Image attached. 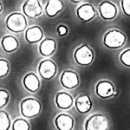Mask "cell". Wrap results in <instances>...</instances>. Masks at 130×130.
Masks as SVG:
<instances>
[{"mask_svg":"<svg viewBox=\"0 0 130 130\" xmlns=\"http://www.w3.org/2000/svg\"><path fill=\"white\" fill-rule=\"evenodd\" d=\"M127 37L118 30H111L103 37V44L109 49H119L125 44Z\"/></svg>","mask_w":130,"mask_h":130,"instance_id":"6da1fadb","label":"cell"},{"mask_svg":"<svg viewBox=\"0 0 130 130\" xmlns=\"http://www.w3.org/2000/svg\"><path fill=\"white\" fill-rule=\"evenodd\" d=\"M42 105L35 98H26L21 102V114L26 118L37 116L41 112Z\"/></svg>","mask_w":130,"mask_h":130,"instance_id":"7a4b0ae2","label":"cell"},{"mask_svg":"<svg viewBox=\"0 0 130 130\" xmlns=\"http://www.w3.org/2000/svg\"><path fill=\"white\" fill-rule=\"evenodd\" d=\"M6 27L12 32H22L27 26V20L25 17L19 12L12 13L6 19Z\"/></svg>","mask_w":130,"mask_h":130,"instance_id":"3957f363","label":"cell"},{"mask_svg":"<svg viewBox=\"0 0 130 130\" xmlns=\"http://www.w3.org/2000/svg\"><path fill=\"white\" fill-rule=\"evenodd\" d=\"M75 60L79 65L89 66L94 60V52L87 44H83L75 50Z\"/></svg>","mask_w":130,"mask_h":130,"instance_id":"277c9868","label":"cell"},{"mask_svg":"<svg viewBox=\"0 0 130 130\" xmlns=\"http://www.w3.org/2000/svg\"><path fill=\"white\" fill-rule=\"evenodd\" d=\"M84 128L85 130H108V119L103 115L95 114L86 121Z\"/></svg>","mask_w":130,"mask_h":130,"instance_id":"5b68a950","label":"cell"},{"mask_svg":"<svg viewBox=\"0 0 130 130\" xmlns=\"http://www.w3.org/2000/svg\"><path fill=\"white\" fill-rule=\"evenodd\" d=\"M57 68L53 61L46 59L42 61L38 66V72L40 76L44 80H50L56 74Z\"/></svg>","mask_w":130,"mask_h":130,"instance_id":"8992f818","label":"cell"},{"mask_svg":"<svg viewBox=\"0 0 130 130\" xmlns=\"http://www.w3.org/2000/svg\"><path fill=\"white\" fill-rule=\"evenodd\" d=\"M24 15L30 18H35L43 13V6L37 0H28L23 5Z\"/></svg>","mask_w":130,"mask_h":130,"instance_id":"52a82bcc","label":"cell"},{"mask_svg":"<svg viewBox=\"0 0 130 130\" xmlns=\"http://www.w3.org/2000/svg\"><path fill=\"white\" fill-rule=\"evenodd\" d=\"M61 84L64 88L68 89H73L76 88L79 84V77L78 75L74 71L65 70L62 72L60 78Z\"/></svg>","mask_w":130,"mask_h":130,"instance_id":"ba28073f","label":"cell"},{"mask_svg":"<svg viewBox=\"0 0 130 130\" xmlns=\"http://www.w3.org/2000/svg\"><path fill=\"white\" fill-rule=\"evenodd\" d=\"M96 95L102 99L111 97L115 93V87L113 83L109 81L102 80L95 86Z\"/></svg>","mask_w":130,"mask_h":130,"instance_id":"9c48e42d","label":"cell"},{"mask_svg":"<svg viewBox=\"0 0 130 130\" xmlns=\"http://www.w3.org/2000/svg\"><path fill=\"white\" fill-rule=\"evenodd\" d=\"M99 12L104 20H112L117 16V8L111 2L104 1L99 6Z\"/></svg>","mask_w":130,"mask_h":130,"instance_id":"30bf717a","label":"cell"},{"mask_svg":"<svg viewBox=\"0 0 130 130\" xmlns=\"http://www.w3.org/2000/svg\"><path fill=\"white\" fill-rule=\"evenodd\" d=\"M76 15L78 18L83 22H89L95 18V10L94 6L90 4H83L77 8Z\"/></svg>","mask_w":130,"mask_h":130,"instance_id":"8fae6325","label":"cell"},{"mask_svg":"<svg viewBox=\"0 0 130 130\" xmlns=\"http://www.w3.org/2000/svg\"><path fill=\"white\" fill-rule=\"evenodd\" d=\"M55 125L58 130H72L74 127V119L69 115L60 114L56 117Z\"/></svg>","mask_w":130,"mask_h":130,"instance_id":"7c38bea8","label":"cell"},{"mask_svg":"<svg viewBox=\"0 0 130 130\" xmlns=\"http://www.w3.org/2000/svg\"><path fill=\"white\" fill-rule=\"evenodd\" d=\"M23 84L28 91L35 93L40 88V80L35 73L30 72L24 77Z\"/></svg>","mask_w":130,"mask_h":130,"instance_id":"4fadbf2b","label":"cell"},{"mask_svg":"<svg viewBox=\"0 0 130 130\" xmlns=\"http://www.w3.org/2000/svg\"><path fill=\"white\" fill-rule=\"evenodd\" d=\"M75 108L80 114L89 113L92 108V101L86 94L79 95L75 100Z\"/></svg>","mask_w":130,"mask_h":130,"instance_id":"5bb4252c","label":"cell"},{"mask_svg":"<svg viewBox=\"0 0 130 130\" xmlns=\"http://www.w3.org/2000/svg\"><path fill=\"white\" fill-rule=\"evenodd\" d=\"M56 105L60 109H69L73 105V97L70 94L60 92L56 95Z\"/></svg>","mask_w":130,"mask_h":130,"instance_id":"9a60e30c","label":"cell"},{"mask_svg":"<svg viewBox=\"0 0 130 130\" xmlns=\"http://www.w3.org/2000/svg\"><path fill=\"white\" fill-rule=\"evenodd\" d=\"M43 37V30L39 26H32L29 28L25 33V39L29 43H36L42 41Z\"/></svg>","mask_w":130,"mask_h":130,"instance_id":"2e32d148","label":"cell"},{"mask_svg":"<svg viewBox=\"0 0 130 130\" xmlns=\"http://www.w3.org/2000/svg\"><path fill=\"white\" fill-rule=\"evenodd\" d=\"M56 49V43L52 38H45L41 42L39 46V52L43 56H50L53 55Z\"/></svg>","mask_w":130,"mask_h":130,"instance_id":"e0dca14e","label":"cell"},{"mask_svg":"<svg viewBox=\"0 0 130 130\" xmlns=\"http://www.w3.org/2000/svg\"><path fill=\"white\" fill-rule=\"evenodd\" d=\"M63 9V3L59 0H50L47 3L45 12L48 17L54 18Z\"/></svg>","mask_w":130,"mask_h":130,"instance_id":"ac0fdd59","label":"cell"},{"mask_svg":"<svg viewBox=\"0 0 130 130\" xmlns=\"http://www.w3.org/2000/svg\"><path fill=\"white\" fill-rule=\"evenodd\" d=\"M1 45L4 50L7 53L14 52L18 48V42L13 36H5L1 41Z\"/></svg>","mask_w":130,"mask_h":130,"instance_id":"d6986e66","label":"cell"},{"mask_svg":"<svg viewBox=\"0 0 130 130\" xmlns=\"http://www.w3.org/2000/svg\"><path fill=\"white\" fill-rule=\"evenodd\" d=\"M10 120L9 115L5 111H0V130H9Z\"/></svg>","mask_w":130,"mask_h":130,"instance_id":"ffe728a7","label":"cell"},{"mask_svg":"<svg viewBox=\"0 0 130 130\" xmlns=\"http://www.w3.org/2000/svg\"><path fill=\"white\" fill-rule=\"evenodd\" d=\"M30 124L24 119H17L12 124V130H30Z\"/></svg>","mask_w":130,"mask_h":130,"instance_id":"44dd1931","label":"cell"},{"mask_svg":"<svg viewBox=\"0 0 130 130\" xmlns=\"http://www.w3.org/2000/svg\"><path fill=\"white\" fill-rule=\"evenodd\" d=\"M10 69V64L7 60L0 59V78L5 77L8 75Z\"/></svg>","mask_w":130,"mask_h":130,"instance_id":"7402d4cb","label":"cell"},{"mask_svg":"<svg viewBox=\"0 0 130 130\" xmlns=\"http://www.w3.org/2000/svg\"><path fill=\"white\" fill-rule=\"evenodd\" d=\"M9 102V93L5 89H0V108L7 105Z\"/></svg>","mask_w":130,"mask_h":130,"instance_id":"603a6c76","label":"cell"},{"mask_svg":"<svg viewBox=\"0 0 130 130\" xmlns=\"http://www.w3.org/2000/svg\"><path fill=\"white\" fill-rule=\"evenodd\" d=\"M120 60L121 63L124 64L125 66L130 67V49L125 50L120 56Z\"/></svg>","mask_w":130,"mask_h":130,"instance_id":"cb8c5ba5","label":"cell"},{"mask_svg":"<svg viewBox=\"0 0 130 130\" xmlns=\"http://www.w3.org/2000/svg\"><path fill=\"white\" fill-rule=\"evenodd\" d=\"M121 6L125 15L130 17V0H122Z\"/></svg>","mask_w":130,"mask_h":130,"instance_id":"d4e9b609","label":"cell"},{"mask_svg":"<svg viewBox=\"0 0 130 130\" xmlns=\"http://www.w3.org/2000/svg\"><path fill=\"white\" fill-rule=\"evenodd\" d=\"M57 32L60 36H64L67 34V32H68V29H67L64 25H60V26L57 28Z\"/></svg>","mask_w":130,"mask_h":130,"instance_id":"484cf974","label":"cell"},{"mask_svg":"<svg viewBox=\"0 0 130 130\" xmlns=\"http://www.w3.org/2000/svg\"><path fill=\"white\" fill-rule=\"evenodd\" d=\"M1 11H2V3L0 2V13H1Z\"/></svg>","mask_w":130,"mask_h":130,"instance_id":"4316f807","label":"cell"},{"mask_svg":"<svg viewBox=\"0 0 130 130\" xmlns=\"http://www.w3.org/2000/svg\"><path fill=\"white\" fill-rule=\"evenodd\" d=\"M73 2H74V3H79V2H80V1H75V0H74V1H73Z\"/></svg>","mask_w":130,"mask_h":130,"instance_id":"83f0119b","label":"cell"}]
</instances>
